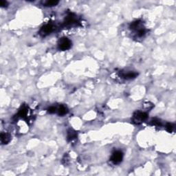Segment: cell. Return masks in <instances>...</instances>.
Here are the masks:
<instances>
[{
	"label": "cell",
	"instance_id": "6da1fadb",
	"mask_svg": "<svg viewBox=\"0 0 176 176\" xmlns=\"http://www.w3.org/2000/svg\"><path fill=\"white\" fill-rule=\"evenodd\" d=\"M147 113L142 112H136L134 113L132 122L135 124L141 123L142 121L147 118Z\"/></svg>",
	"mask_w": 176,
	"mask_h": 176
},
{
	"label": "cell",
	"instance_id": "7a4b0ae2",
	"mask_svg": "<svg viewBox=\"0 0 176 176\" xmlns=\"http://www.w3.org/2000/svg\"><path fill=\"white\" fill-rule=\"evenodd\" d=\"M72 43L70 40L67 37H63L60 39L58 43V46L59 48L61 50H67L71 47Z\"/></svg>",
	"mask_w": 176,
	"mask_h": 176
},
{
	"label": "cell",
	"instance_id": "3957f363",
	"mask_svg": "<svg viewBox=\"0 0 176 176\" xmlns=\"http://www.w3.org/2000/svg\"><path fill=\"white\" fill-rule=\"evenodd\" d=\"M122 158H123L122 152L120 151H116L112 154V157H111V161L113 164H119L122 160Z\"/></svg>",
	"mask_w": 176,
	"mask_h": 176
},
{
	"label": "cell",
	"instance_id": "277c9868",
	"mask_svg": "<svg viewBox=\"0 0 176 176\" xmlns=\"http://www.w3.org/2000/svg\"><path fill=\"white\" fill-rule=\"evenodd\" d=\"M53 29H54V26H53V25L48 23V24L45 25V26L42 27L40 30V34L43 35V36H45V35H48L50 32H52Z\"/></svg>",
	"mask_w": 176,
	"mask_h": 176
},
{
	"label": "cell",
	"instance_id": "5b68a950",
	"mask_svg": "<svg viewBox=\"0 0 176 176\" xmlns=\"http://www.w3.org/2000/svg\"><path fill=\"white\" fill-rule=\"evenodd\" d=\"M138 75V74L137 72L132 71H129L127 72H122V74H121V76H122V78L125 79H127V80L134 79Z\"/></svg>",
	"mask_w": 176,
	"mask_h": 176
},
{
	"label": "cell",
	"instance_id": "8992f818",
	"mask_svg": "<svg viewBox=\"0 0 176 176\" xmlns=\"http://www.w3.org/2000/svg\"><path fill=\"white\" fill-rule=\"evenodd\" d=\"M0 138H1V142H2V144H8L9 142L11 141V136L8 133L2 132L1 134V136H0Z\"/></svg>",
	"mask_w": 176,
	"mask_h": 176
},
{
	"label": "cell",
	"instance_id": "52a82bcc",
	"mask_svg": "<svg viewBox=\"0 0 176 176\" xmlns=\"http://www.w3.org/2000/svg\"><path fill=\"white\" fill-rule=\"evenodd\" d=\"M141 24L142 22L140 21H136L131 23V24L130 25V28L132 30H140L141 28Z\"/></svg>",
	"mask_w": 176,
	"mask_h": 176
},
{
	"label": "cell",
	"instance_id": "ba28073f",
	"mask_svg": "<svg viewBox=\"0 0 176 176\" xmlns=\"http://www.w3.org/2000/svg\"><path fill=\"white\" fill-rule=\"evenodd\" d=\"M77 138V133L73 130L70 129L68 133V140H72L74 139H76Z\"/></svg>",
	"mask_w": 176,
	"mask_h": 176
},
{
	"label": "cell",
	"instance_id": "9c48e42d",
	"mask_svg": "<svg viewBox=\"0 0 176 176\" xmlns=\"http://www.w3.org/2000/svg\"><path fill=\"white\" fill-rule=\"evenodd\" d=\"M56 111H57L59 115L60 116H64L68 113V109L64 105H60L56 110Z\"/></svg>",
	"mask_w": 176,
	"mask_h": 176
},
{
	"label": "cell",
	"instance_id": "30bf717a",
	"mask_svg": "<svg viewBox=\"0 0 176 176\" xmlns=\"http://www.w3.org/2000/svg\"><path fill=\"white\" fill-rule=\"evenodd\" d=\"M59 1H56V0H48V1H46L45 2H44V5L45 6H47V7H52V6H56L59 4Z\"/></svg>",
	"mask_w": 176,
	"mask_h": 176
},
{
	"label": "cell",
	"instance_id": "8fae6325",
	"mask_svg": "<svg viewBox=\"0 0 176 176\" xmlns=\"http://www.w3.org/2000/svg\"><path fill=\"white\" fill-rule=\"evenodd\" d=\"M27 113H28V110H27V108L26 107H22L21 110H19V113H18V116L21 118H26V117Z\"/></svg>",
	"mask_w": 176,
	"mask_h": 176
},
{
	"label": "cell",
	"instance_id": "7c38bea8",
	"mask_svg": "<svg viewBox=\"0 0 176 176\" xmlns=\"http://www.w3.org/2000/svg\"><path fill=\"white\" fill-rule=\"evenodd\" d=\"M173 129H174V125H173L172 123L167 124V125H166V129H167L169 133L172 132Z\"/></svg>",
	"mask_w": 176,
	"mask_h": 176
},
{
	"label": "cell",
	"instance_id": "4fadbf2b",
	"mask_svg": "<svg viewBox=\"0 0 176 176\" xmlns=\"http://www.w3.org/2000/svg\"><path fill=\"white\" fill-rule=\"evenodd\" d=\"M151 125H155V126H160L162 125V123H161V121L160 120H157V119H153L151 120Z\"/></svg>",
	"mask_w": 176,
	"mask_h": 176
},
{
	"label": "cell",
	"instance_id": "5bb4252c",
	"mask_svg": "<svg viewBox=\"0 0 176 176\" xmlns=\"http://www.w3.org/2000/svg\"><path fill=\"white\" fill-rule=\"evenodd\" d=\"M56 110H57V109H56L55 107L53 106L50 107L47 110V112H48L50 113H54L56 112Z\"/></svg>",
	"mask_w": 176,
	"mask_h": 176
},
{
	"label": "cell",
	"instance_id": "9a60e30c",
	"mask_svg": "<svg viewBox=\"0 0 176 176\" xmlns=\"http://www.w3.org/2000/svg\"><path fill=\"white\" fill-rule=\"evenodd\" d=\"M0 6H1V7H6L8 6V2L6 1L1 0L0 1Z\"/></svg>",
	"mask_w": 176,
	"mask_h": 176
}]
</instances>
